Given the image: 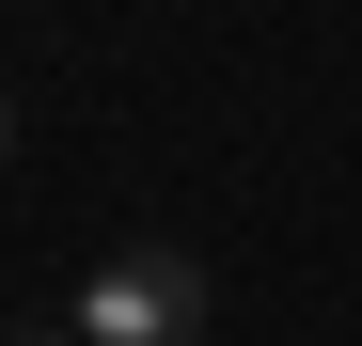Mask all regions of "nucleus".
I'll return each instance as SVG.
<instances>
[{
	"label": "nucleus",
	"mask_w": 362,
	"mask_h": 346,
	"mask_svg": "<svg viewBox=\"0 0 362 346\" xmlns=\"http://www.w3.org/2000/svg\"><path fill=\"white\" fill-rule=\"evenodd\" d=\"M79 346H205V268L189 252H110L79 283Z\"/></svg>",
	"instance_id": "nucleus-1"
},
{
	"label": "nucleus",
	"mask_w": 362,
	"mask_h": 346,
	"mask_svg": "<svg viewBox=\"0 0 362 346\" xmlns=\"http://www.w3.org/2000/svg\"><path fill=\"white\" fill-rule=\"evenodd\" d=\"M0 173H16V95H0Z\"/></svg>",
	"instance_id": "nucleus-2"
},
{
	"label": "nucleus",
	"mask_w": 362,
	"mask_h": 346,
	"mask_svg": "<svg viewBox=\"0 0 362 346\" xmlns=\"http://www.w3.org/2000/svg\"><path fill=\"white\" fill-rule=\"evenodd\" d=\"M16 346H79V330H16Z\"/></svg>",
	"instance_id": "nucleus-3"
}]
</instances>
